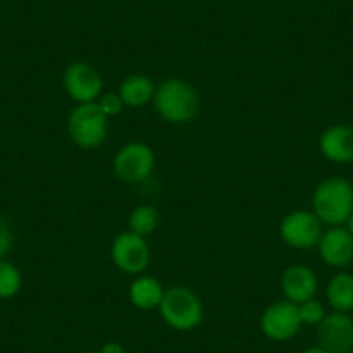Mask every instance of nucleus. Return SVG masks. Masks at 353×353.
Here are the masks:
<instances>
[{
    "instance_id": "1",
    "label": "nucleus",
    "mask_w": 353,
    "mask_h": 353,
    "mask_svg": "<svg viewBox=\"0 0 353 353\" xmlns=\"http://www.w3.org/2000/svg\"><path fill=\"white\" fill-rule=\"evenodd\" d=\"M152 103L159 117L173 125L189 123L199 111V96L196 88L181 78H168L159 83Z\"/></svg>"
},
{
    "instance_id": "2",
    "label": "nucleus",
    "mask_w": 353,
    "mask_h": 353,
    "mask_svg": "<svg viewBox=\"0 0 353 353\" xmlns=\"http://www.w3.org/2000/svg\"><path fill=\"white\" fill-rule=\"evenodd\" d=\"M312 212L329 227L343 225L353 212V184L343 176H327L312 194Z\"/></svg>"
},
{
    "instance_id": "3",
    "label": "nucleus",
    "mask_w": 353,
    "mask_h": 353,
    "mask_svg": "<svg viewBox=\"0 0 353 353\" xmlns=\"http://www.w3.org/2000/svg\"><path fill=\"white\" fill-rule=\"evenodd\" d=\"M159 315L168 327L175 331H192L203 321V303L198 294L185 286L165 290L158 307Z\"/></svg>"
},
{
    "instance_id": "4",
    "label": "nucleus",
    "mask_w": 353,
    "mask_h": 353,
    "mask_svg": "<svg viewBox=\"0 0 353 353\" xmlns=\"http://www.w3.org/2000/svg\"><path fill=\"white\" fill-rule=\"evenodd\" d=\"M110 118L97 103L78 104L68 118V134L80 149H96L106 141Z\"/></svg>"
},
{
    "instance_id": "5",
    "label": "nucleus",
    "mask_w": 353,
    "mask_h": 353,
    "mask_svg": "<svg viewBox=\"0 0 353 353\" xmlns=\"http://www.w3.org/2000/svg\"><path fill=\"white\" fill-rule=\"evenodd\" d=\"M154 152L144 142H128L113 159V172L120 181L128 184L144 182L154 170Z\"/></svg>"
},
{
    "instance_id": "6",
    "label": "nucleus",
    "mask_w": 353,
    "mask_h": 353,
    "mask_svg": "<svg viewBox=\"0 0 353 353\" xmlns=\"http://www.w3.org/2000/svg\"><path fill=\"white\" fill-rule=\"evenodd\" d=\"M64 92L77 104L96 103L103 96V78L92 64L85 61L71 63L63 74Z\"/></svg>"
},
{
    "instance_id": "7",
    "label": "nucleus",
    "mask_w": 353,
    "mask_h": 353,
    "mask_svg": "<svg viewBox=\"0 0 353 353\" xmlns=\"http://www.w3.org/2000/svg\"><path fill=\"white\" fill-rule=\"evenodd\" d=\"M279 232L288 246L294 250H312L319 244L324 230H322V222L314 212L296 210L284 216Z\"/></svg>"
},
{
    "instance_id": "8",
    "label": "nucleus",
    "mask_w": 353,
    "mask_h": 353,
    "mask_svg": "<svg viewBox=\"0 0 353 353\" xmlns=\"http://www.w3.org/2000/svg\"><path fill=\"white\" fill-rule=\"evenodd\" d=\"M301 325L303 324H301L300 314H298V305L288 300L269 305L260 319L261 332L277 343L293 339L300 332Z\"/></svg>"
},
{
    "instance_id": "9",
    "label": "nucleus",
    "mask_w": 353,
    "mask_h": 353,
    "mask_svg": "<svg viewBox=\"0 0 353 353\" xmlns=\"http://www.w3.org/2000/svg\"><path fill=\"white\" fill-rule=\"evenodd\" d=\"M111 258L121 272L135 276V274H142L149 267L151 250L145 243V237L127 230L114 237L111 244Z\"/></svg>"
},
{
    "instance_id": "10",
    "label": "nucleus",
    "mask_w": 353,
    "mask_h": 353,
    "mask_svg": "<svg viewBox=\"0 0 353 353\" xmlns=\"http://www.w3.org/2000/svg\"><path fill=\"white\" fill-rule=\"evenodd\" d=\"M317 341L327 353H350L353 350V319L343 312H331L317 325Z\"/></svg>"
},
{
    "instance_id": "11",
    "label": "nucleus",
    "mask_w": 353,
    "mask_h": 353,
    "mask_svg": "<svg viewBox=\"0 0 353 353\" xmlns=\"http://www.w3.org/2000/svg\"><path fill=\"white\" fill-rule=\"evenodd\" d=\"M322 261L332 269H345L353 261V236L343 225L324 230L317 244Z\"/></svg>"
},
{
    "instance_id": "12",
    "label": "nucleus",
    "mask_w": 353,
    "mask_h": 353,
    "mask_svg": "<svg viewBox=\"0 0 353 353\" xmlns=\"http://www.w3.org/2000/svg\"><path fill=\"white\" fill-rule=\"evenodd\" d=\"M317 288L319 283L314 270L305 265H291L281 276V291L284 294V300L294 305L315 298Z\"/></svg>"
},
{
    "instance_id": "13",
    "label": "nucleus",
    "mask_w": 353,
    "mask_h": 353,
    "mask_svg": "<svg viewBox=\"0 0 353 353\" xmlns=\"http://www.w3.org/2000/svg\"><path fill=\"white\" fill-rule=\"evenodd\" d=\"M319 149L327 161L336 165L353 163V127L332 125L322 132Z\"/></svg>"
},
{
    "instance_id": "14",
    "label": "nucleus",
    "mask_w": 353,
    "mask_h": 353,
    "mask_svg": "<svg viewBox=\"0 0 353 353\" xmlns=\"http://www.w3.org/2000/svg\"><path fill=\"white\" fill-rule=\"evenodd\" d=\"M163 290L161 283L151 276H139L132 281L130 288H128V298L134 307L141 308V310H154L159 307L163 300Z\"/></svg>"
},
{
    "instance_id": "15",
    "label": "nucleus",
    "mask_w": 353,
    "mask_h": 353,
    "mask_svg": "<svg viewBox=\"0 0 353 353\" xmlns=\"http://www.w3.org/2000/svg\"><path fill=\"white\" fill-rule=\"evenodd\" d=\"M156 87L151 78L145 74H128L120 83L118 94L125 106L128 108H142L149 104L154 97Z\"/></svg>"
},
{
    "instance_id": "16",
    "label": "nucleus",
    "mask_w": 353,
    "mask_h": 353,
    "mask_svg": "<svg viewBox=\"0 0 353 353\" xmlns=\"http://www.w3.org/2000/svg\"><path fill=\"white\" fill-rule=\"evenodd\" d=\"M325 298L332 312L350 314L353 310V274L338 272L325 286Z\"/></svg>"
},
{
    "instance_id": "17",
    "label": "nucleus",
    "mask_w": 353,
    "mask_h": 353,
    "mask_svg": "<svg viewBox=\"0 0 353 353\" xmlns=\"http://www.w3.org/2000/svg\"><path fill=\"white\" fill-rule=\"evenodd\" d=\"M159 213L158 210L149 205H141L132 210L128 216V230L141 237H148L158 229Z\"/></svg>"
},
{
    "instance_id": "18",
    "label": "nucleus",
    "mask_w": 353,
    "mask_h": 353,
    "mask_svg": "<svg viewBox=\"0 0 353 353\" xmlns=\"http://www.w3.org/2000/svg\"><path fill=\"white\" fill-rule=\"evenodd\" d=\"M23 276L14 263L0 260V300H11L21 291Z\"/></svg>"
},
{
    "instance_id": "19",
    "label": "nucleus",
    "mask_w": 353,
    "mask_h": 353,
    "mask_svg": "<svg viewBox=\"0 0 353 353\" xmlns=\"http://www.w3.org/2000/svg\"><path fill=\"white\" fill-rule=\"evenodd\" d=\"M298 314H300L301 324L305 325H319L327 315L324 310V305L315 300V298L298 305Z\"/></svg>"
},
{
    "instance_id": "20",
    "label": "nucleus",
    "mask_w": 353,
    "mask_h": 353,
    "mask_svg": "<svg viewBox=\"0 0 353 353\" xmlns=\"http://www.w3.org/2000/svg\"><path fill=\"white\" fill-rule=\"evenodd\" d=\"M97 106L101 108V111H103L108 118H111V117H117V114H120L125 104H123V101H121L120 94L108 92V94H103V96L99 97V103H97Z\"/></svg>"
},
{
    "instance_id": "21",
    "label": "nucleus",
    "mask_w": 353,
    "mask_h": 353,
    "mask_svg": "<svg viewBox=\"0 0 353 353\" xmlns=\"http://www.w3.org/2000/svg\"><path fill=\"white\" fill-rule=\"evenodd\" d=\"M12 248V230L11 225L0 216V260H6Z\"/></svg>"
},
{
    "instance_id": "22",
    "label": "nucleus",
    "mask_w": 353,
    "mask_h": 353,
    "mask_svg": "<svg viewBox=\"0 0 353 353\" xmlns=\"http://www.w3.org/2000/svg\"><path fill=\"white\" fill-rule=\"evenodd\" d=\"M99 353H125V350H123V346L120 345V343L108 341V343H104Z\"/></svg>"
},
{
    "instance_id": "23",
    "label": "nucleus",
    "mask_w": 353,
    "mask_h": 353,
    "mask_svg": "<svg viewBox=\"0 0 353 353\" xmlns=\"http://www.w3.org/2000/svg\"><path fill=\"white\" fill-rule=\"evenodd\" d=\"M303 353H327L324 348H321V346H312V348H307Z\"/></svg>"
},
{
    "instance_id": "24",
    "label": "nucleus",
    "mask_w": 353,
    "mask_h": 353,
    "mask_svg": "<svg viewBox=\"0 0 353 353\" xmlns=\"http://www.w3.org/2000/svg\"><path fill=\"white\" fill-rule=\"evenodd\" d=\"M346 229H348V232L353 236V212L350 213L348 220H346Z\"/></svg>"
}]
</instances>
